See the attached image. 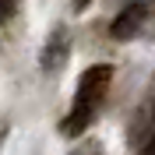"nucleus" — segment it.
Returning a JSON list of instances; mask_svg holds the SVG:
<instances>
[{
  "label": "nucleus",
  "mask_w": 155,
  "mask_h": 155,
  "mask_svg": "<svg viewBox=\"0 0 155 155\" xmlns=\"http://www.w3.org/2000/svg\"><path fill=\"white\" fill-rule=\"evenodd\" d=\"M11 11H14V4H11V0H0V21H7Z\"/></svg>",
  "instance_id": "nucleus-3"
},
{
  "label": "nucleus",
  "mask_w": 155,
  "mask_h": 155,
  "mask_svg": "<svg viewBox=\"0 0 155 155\" xmlns=\"http://www.w3.org/2000/svg\"><path fill=\"white\" fill-rule=\"evenodd\" d=\"M145 14H148L145 4H130L127 11H120L113 18V25H109L113 39H134L137 32H141V25H145Z\"/></svg>",
  "instance_id": "nucleus-2"
},
{
  "label": "nucleus",
  "mask_w": 155,
  "mask_h": 155,
  "mask_svg": "<svg viewBox=\"0 0 155 155\" xmlns=\"http://www.w3.org/2000/svg\"><path fill=\"white\" fill-rule=\"evenodd\" d=\"M88 4H92V0H74V7H78V11H85Z\"/></svg>",
  "instance_id": "nucleus-5"
},
{
  "label": "nucleus",
  "mask_w": 155,
  "mask_h": 155,
  "mask_svg": "<svg viewBox=\"0 0 155 155\" xmlns=\"http://www.w3.org/2000/svg\"><path fill=\"white\" fill-rule=\"evenodd\" d=\"M109 78H113V67H109V64H95V67H88L85 74H81L71 116L64 120V134H78V130H85V127L92 124L95 109L102 106V99H106Z\"/></svg>",
  "instance_id": "nucleus-1"
},
{
  "label": "nucleus",
  "mask_w": 155,
  "mask_h": 155,
  "mask_svg": "<svg viewBox=\"0 0 155 155\" xmlns=\"http://www.w3.org/2000/svg\"><path fill=\"white\" fill-rule=\"evenodd\" d=\"M145 155H155V137H152V141L145 145Z\"/></svg>",
  "instance_id": "nucleus-4"
}]
</instances>
